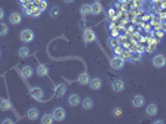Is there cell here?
Masks as SVG:
<instances>
[{"label":"cell","instance_id":"cell-21","mask_svg":"<svg viewBox=\"0 0 166 124\" xmlns=\"http://www.w3.org/2000/svg\"><path fill=\"white\" fill-rule=\"evenodd\" d=\"M93 106H94V103H93V99H91V98H84L83 99V102H82V107L84 108V109H87V110H89V109H92L93 108Z\"/></svg>","mask_w":166,"mask_h":124},{"label":"cell","instance_id":"cell-14","mask_svg":"<svg viewBox=\"0 0 166 124\" xmlns=\"http://www.w3.org/2000/svg\"><path fill=\"white\" fill-rule=\"evenodd\" d=\"M36 73H37V76H40V77H45V76H47V73H48V67H47L46 65H44V64H40V65L37 66V68H36Z\"/></svg>","mask_w":166,"mask_h":124},{"label":"cell","instance_id":"cell-31","mask_svg":"<svg viewBox=\"0 0 166 124\" xmlns=\"http://www.w3.org/2000/svg\"><path fill=\"white\" fill-rule=\"evenodd\" d=\"M164 34H165V31H164V30H159V31H156V36H157V37H162V36H164Z\"/></svg>","mask_w":166,"mask_h":124},{"label":"cell","instance_id":"cell-19","mask_svg":"<svg viewBox=\"0 0 166 124\" xmlns=\"http://www.w3.org/2000/svg\"><path fill=\"white\" fill-rule=\"evenodd\" d=\"M53 120H55V118H53V115L50 114V113L44 114L42 118H41V123H42V124H52Z\"/></svg>","mask_w":166,"mask_h":124},{"label":"cell","instance_id":"cell-10","mask_svg":"<svg viewBox=\"0 0 166 124\" xmlns=\"http://www.w3.org/2000/svg\"><path fill=\"white\" fill-rule=\"evenodd\" d=\"M26 117L30 119V120H36L39 117H40V112L37 108H30L27 112H26Z\"/></svg>","mask_w":166,"mask_h":124},{"label":"cell","instance_id":"cell-4","mask_svg":"<svg viewBox=\"0 0 166 124\" xmlns=\"http://www.w3.org/2000/svg\"><path fill=\"white\" fill-rule=\"evenodd\" d=\"M152 65L156 67V68H162L165 65H166V57L165 55H156L152 60Z\"/></svg>","mask_w":166,"mask_h":124},{"label":"cell","instance_id":"cell-30","mask_svg":"<svg viewBox=\"0 0 166 124\" xmlns=\"http://www.w3.org/2000/svg\"><path fill=\"white\" fill-rule=\"evenodd\" d=\"M113 114H114L115 117H119V115L122 114V109H120V108H115V109L113 110Z\"/></svg>","mask_w":166,"mask_h":124},{"label":"cell","instance_id":"cell-5","mask_svg":"<svg viewBox=\"0 0 166 124\" xmlns=\"http://www.w3.org/2000/svg\"><path fill=\"white\" fill-rule=\"evenodd\" d=\"M124 65H125V61L122 57H114L110 60V66L114 70H122L124 67Z\"/></svg>","mask_w":166,"mask_h":124},{"label":"cell","instance_id":"cell-22","mask_svg":"<svg viewBox=\"0 0 166 124\" xmlns=\"http://www.w3.org/2000/svg\"><path fill=\"white\" fill-rule=\"evenodd\" d=\"M0 109L4 110V112L10 110V109H11V103H10V101H8V99H3L2 102H0Z\"/></svg>","mask_w":166,"mask_h":124},{"label":"cell","instance_id":"cell-1","mask_svg":"<svg viewBox=\"0 0 166 124\" xmlns=\"http://www.w3.org/2000/svg\"><path fill=\"white\" fill-rule=\"evenodd\" d=\"M34 37H35L34 31L30 30V29L22 30V31H21V34H20V40L24 41V42H26V44H29V42H31V41H34Z\"/></svg>","mask_w":166,"mask_h":124},{"label":"cell","instance_id":"cell-2","mask_svg":"<svg viewBox=\"0 0 166 124\" xmlns=\"http://www.w3.org/2000/svg\"><path fill=\"white\" fill-rule=\"evenodd\" d=\"M52 115H53L56 122H62L66 118V110L62 107H56L53 109V112H52Z\"/></svg>","mask_w":166,"mask_h":124},{"label":"cell","instance_id":"cell-24","mask_svg":"<svg viewBox=\"0 0 166 124\" xmlns=\"http://www.w3.org/2000/svg\"><path fill=\"white\" fill-rule=\"evenodd\" d=\"M119 44H120V42H119V39H117V37H113V36H112V37L108 39V46L112 47V48L117 47Z\"/></svg>","mask_w":166,"mask_h":124},{"label":"cell","instance_id":"cell-25","mask_svg":"<svg viewBox=\"0 0 166 124\" xmlns=\"http://www.w3.org/2000/svg\"><path fill=\"white\" fill-rule=\"evenodd\" d=\"M8 33H9L8 25L4 22H0V36H5V35H8Z\"/></svg>","mask_w":166,"mask_h":124},{"label":"cell","instance_id":"cell-18","mask_svg":"<svg viewBox=\"0 0 166 124\" xmlns=\"http://www.w3.org/2000/svg\"><path fill=\"white\" fill-rule=\"evenodd\" d=\"M66 91H67V87H66V84L61 83V84H58V86L56 87L55 93H56V96H57V97H61V96H63L64 93H66Z\"/></svg>","mask_w":166,"mask_h":124},{"label":"cell","instance_id":"cell-32","mask_svg":"<svg viewBox=\"0 0 166 124\" xmlns=\"http://www.w3.org/2000/svg\"><path fill=\"white\" fill-rule=\"evenodd\" d=\"M2 123H8V124H13L14 123V120H11V119H4Z\"/></svg>","mask_w":166,"mask_h":124},{"label":"cell","instance_id":"cell-7","mask_svg":"<svg viewBox=\"0 0 166 124\" xmlns=\"http://www.w3.org/2000/svg\"><path fill=\"white\" fill-rule=\"evenodd\" d=\"M81 103H82L81 97H79V95H77V93H72V95L68 97V104H70V106L77 107V106H79Z\"/></svg>","mask_w":166,"mask_h":124},{"label":"cell","instance_id":"cell-26","mask_svg":"<svg viewBox=\"0 0 166 124\" xmlns=\"http://www.w3.org/2000/svg\"><path fill=\"white\" fill-rule=\"evenodd\" d=\"M60 14H61V8L60 6H53V8H51V10H50V15L52 16V17H57V16H60Z\"/></svg>","mask_w":166,"mask_h":124},{"label":"cell","instance_id":"cell-28","mask_svg":"<svg viewBox=\"0 0 166 124\" xmlns=\"http://www.w3.org/2000/svg\"><path fill=\"white\" fill-rule=\"evenodd\" d=\"M42 11H45L46 9H47V0H44V2H41L39 5H37Z\"/></svg>","mask_w":166,"mask_h":124},{"label":"cell","instance_id":"cell-27","mask_svg":"<svg viewBox=\"0 0 166 124\" xmlns=\"http://www.w3.org/2000/svg\"><path fill=\"white\" fill-rule=\"evenodd\" d=\"M42 14V10L39 8V6H35L34 9H32V13H31V16L32 17H39L40 15Z\"/></svg>","mask_w":166,"mask_h":124},{"label":"cell","instance_id":"cell-40","mask_svg":"<svg viewBox=\"0 0 166 124\" xmlns=\"http://www.w3.org/2000/svg\"><path fill=\"white\" fill-rule=\"evenodd\" d=\"M0 57H2V51H0Z\"/></svg>","mask_w":166,"mask_h":124},{"label":"cell","instance_id":"cell-11","mask_svg":"<svg viewBox=\"0 0 166 124\" xmlns=\"http://www.w3.org/2000/svg\"><path fill=\"white\" fill-rule=\"evenodd\" d=\"M112 88H113L114 92H118V93L119 92H123L124 88H125V83L122 79H115L113 82V84H112Z\"/></svg>","mask_w":166,"mask_h":124},{"label":"cell","instance_id":"cell-20","mask_svg":"<svg viewBox=\"0 0 166 124\" xmlns=\"http://www.w3.org/2000/svg\"><path fill=\"white\" fill-rule=\"evenodd\" d=\"M21 73L24 75L25 78H30V77L32 76V73H34V70H32L30 66H24V67L21 68Z\"/></svg>","mask_w":166,"mask_h":124},{"label":"cell","instance_id":"cell-36","mask_svg":"<svg viewBox=\"0 0 166 124\" xmlns=\"http://www.w3.org/2000/svg\"><path fill=\"white\" fill-rule=\"evenodd\" d=\"M112 36H113V37L118 36V31H117V30H114V31H113V33H112Z\"/></svg>","mask_w":166,"mask_h":124},{"label":"cell","instance_id":"cell-8","mask_svg":"<svg viewBox=\"0 0 166 124\" xmlns=\"http://www.w3.org/2000/svg\"><path fill=\"white\" fill-rule=\"evenodd\" d=\"M131 103H133V106H134V107L140 108V107H143L145 104V98L141 95H137V96H134V98H133Z\"/></svg>","mask_w":166,"mask_h":124},{"label":"cell","instance_id":"cell-23","mask_svg":"<svg viewBox=\"0 0 166 124\" xmlns=\"http://www.w3.org/2000/svg\"><path fill=\"white\" fill-rule=\"evenodd\" d=\"M81 14L82 15H91L92 14V6L89 4H83L81 6Z\"/></svg>","mask_w":166,"mask_h":124},{"label":"cell","instance_id":"cell-35","mask_svg":"<svg viewBox=\"0 0 166 124\" xmlns=\"http://www.w3.org/2000/svg\"><path fill=\"white\" fill-rule=\"evenodd\" d=\"M148 51H149V52H152V51H155V46H149Z\"/></svg>","mask_w":166,"mask_h":124},{"label":"cell","instance_id":"cell-6","mask_svg":"<svg viewBox=\"0 0 166 124\" xmlns=\"http://www.w3.org/2000/svg\"><path fill=\"white\" fill-rule=\"evenodd\" d=\"M83 40L86 44H89V42H93L95 40V34L92 29H86L84 33H83Z\"/></svg>","mask_w":166,"mask_h":124},{"label":"cell","instance_id":"cell-38","mask_svg":"<svg viewBox=\"0 0 166 124\" xmlns=\"http://www.w3.org/2000/svg\"><path fill=\"white\" fill-rule=\"evenodd\" d=\"M63 2L66 3V4H71V3H73L75 0H63Z\"/></svg>","mask_w":166,"mask_h":124},{"label":"cell","instance_id":"cell-12","mask_svg":"<svg viewBox=\"0 0 166 124\" xmlns=\"http://www.w3.org/2000/svg\"><path fill=\"white\" fill-rule=\"evenodd\" d=\"M91 6H92V14L93 15H99L103 11V6H102L101 2H98V0H97V2H94Z\"/></svg>","mask_w":166,"mask_h":124},{"label":"cell","instance_id":"cell-33","mask_svg":"<svg viewBox=\"0 0 166 124\" xmlns=\"http://www.w3.org/2000/svg\"><path fill=\"white\" fill-rule=\"evenodd\" d=\"M4 15H5V13H4V10H3L2 8H0V20H2V19L4 17Z\"/></svg>","mask_w":166,"mask_h":124},{"label":"cell","instance_id":"cell-17","mask_svg":"<svg viewBox=\"0 0 166 124\" xmlns=\"http://www.w3.org/2000/svg\"><path fill=\"white\" fill-rule=\"evenodd\" d=\"M17 55H19V57H21V58H27V57L31 55V51H30L29 47L24 46V47H20V48H19Z\"/></svg>","mask_w":166,"mask_h":124},{"label":"cell","instance_id":"cell-37","mask_svg":"<svg viewBox=\"0 0 166 124\" xmlns=\"http://www.w3.org/2000/svg\"><path fill=\"white\" fill-rule=\"evenodd\" d=\"M17 2H19V3H20V4L22 5V4H25V3H27V2H29V0H17Z\"/></svg>","mask_w":166,"mask_h":124},{"label":"cell","instance_id":"cell-13","mask_svg":"<svg viewBox=\"0 0 166 124\" xmlns=\"http://www.w3.org/2000/svg\"><path fill=\"white\" fill-rule=\"evenodd\" d=\"M145 112H146V114H148L149 117H155V115L157 114V112H159V108H157L156 104L151 103V104H149V106L146 107Z\"/></svg>","mask_w":166,"mask_h":124},{"label":"cell","instance_id":"cell-15","mask_svg":"<svg viewBox=\"0 0 166 124\" xmlns=\"http://www.w3.org/2000/svg\"><path fill=\"white\" fill-rule=\"evenodd\" d=\"M78 82H79V84H82V86H87V84H89V82H91V77H89V75H88L87 72L81 73V75H79V77H78Z\"/></svg>","mask_w":166,"mask_h":124},{"label":"cell","instance_id":"cell-39","mask_svg":"<svg viewBox=\"0 0 166 124\" xmlns=\"http://www.w3.org/2000/svg\"><path fill=\"white\" fill-rule=\"evenodd\" d=\"M155 123H156V124H159V123H164V122H162V120H160V119H159V120H156V122H155Z\"/></svg>","mask_w":166,"mask_h":124},{"label":"cell","instance_id":"cell-16","mask_svg":"<svg viewBox=\"0 0 166 124\" xmlns=\"http://www.w3.org/2000/svg\"><path fill=\"white\" fill-rule=\"evenodd\" d=\"M89 86H91V88L94 89V91L101 89V87H102V81H101V78H93V79H91Z\"/></svg>","mask_w":166,"mask_h":124},{"label":"cell","instance_id":"cell-41","mask_svg":"<svg viewBox=\"0 0 166 124\" xmlns=\"http://www.w3.org/2000/svg\"><path fill=\"white\" fill-rule=\"evenodd\" d=\"M41 2H44V0H41Z\"/></svg>","mask_w":166,"mask_h":124},{"label":"cell","instance_id":"cell-9","mask_svg":"<svg viewBox=\"0 0 166 124\" xmlns=\"http://www.w3.org/2000/svg\"><path fill=\"white\" fill-rule=\"evenodd\" d=\"M21 20H22V16H21V14H20V13L14 11V13H11V14H10L9 21H10L13 25H19V24L21 22Z\"/></svg>","mask_w":166,"mask_h":124},{"label":"cell","instance_id":"cell-29","mask_svg":"<svg viewBox=\"0 0 166 124\" xmlns=\"http://www.w3.org/2000/svg\"><path fill=\"white\" fill-rule=\"evenodd\" d=\"M113 50H114V52H115L117 55H120V53H123V47H120V45H118V46H117V47H114Z\"/></svg>","mask_w":166,"mask_h":124},{"label":"cell","instance_id":"cell-3","mask_svg":"<svg viewBox=\"0 0 166 124\" xmlns=\"http://www.w3.org/2000/svg\"><path fill=\"white\" fill-rule=\"evenodd\" d=\"M30 95H31L32 98L36 99V101H39V102H41V101L44 99V91H42L40 87L31 88V89H30Z\"/></svg>","mask_w":166,"mask_h":124},{"label":"cell","instance_id":"cell-34","mask_svg":"<svg viewBox=\"0 0 166 124\" xmlns=\"http://www.w3.org/2000/svg\"><path fill=\"white\" fill-rule=\"evenodd\" d=\"M161 30H164L165 33H166V22H162V25H161Z\"/></svg>","mask_w":166,"mask_h":124}]
</instances>
